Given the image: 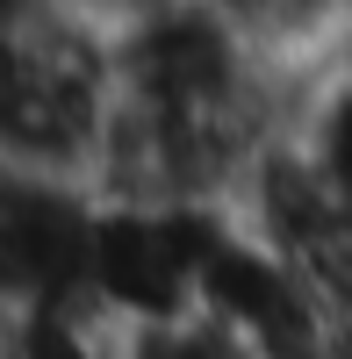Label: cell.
I'll return each instance as SVG.
<instances>
[{"label": "cell", "mask_w": 352, "mask_h": 359, "mask_svg": "<svg viewBox=\"0 0 352 359\" xmlns=\"http://www.w3.org/2000/svg\"><path fill=\"white\" fill-rule=\"evenodd\" d=\"M108 108H115L108 36L36 8L22 36L0 50V165L86 180Z\"/></svg>", "instance_id": "6da1fadb"}, {"label": "cell", "mask_w": 352, "mask_h": 359, "mask_svg": "<svg viewBox=\"0 0 352 359\" xmlns=\"http://www.w3.org/2000/svg\"><path fill=\"white\" fill-rule=\"evenodd\" d=\"M194 309L245 338L259 359H331L338 352V316L324 280L252 237L238 216H223L216 237L194 259Z\"/></svg>", "instance_id": "7a4b0ae2"}, {"label": "cell", "mask_w": 352, "mask_h": 359, "mask_svg": "<svg viewBox=\"0 0 352 359\" xmlns=\"http://www.w3.org/2000/svg\"><path fill=\"white\" fill-rule=\"evenodd\" d=\"M86 216H94L86 180L0 165V302L22 309V302H50V294H79Z\"/></svg>", "instance_id": "3957f363"}, {"label": "cell", "mask_w": 352, "mask_h": 359, "mask_svg": "<svg viewBox=\"0 0 352 359\" xmlns=\"http://www.w3.org/2000/svg\"><path fill=\"white\" fill-rule=\"evenodd\" d=\"M0 359H123V331L79 294H50V302L8 309Z\"/></svg>", "instance_id": "277c9868"}, {"label": "cell", "mask_w": 352, "mask_h": 359, "mask_svg": "<svg viewBox=\"0 0 352 359\" xmlns=\"http://www.w3.org/2000/svg\"><path fill=\"white\" fill-rule=\"evenodd\" d=\"M123 359H259L245 338H230L223 323H209L201 309H180L165 323H137L123 331Z\"/></svg>", "instance_id": "5b68a950"}, {"label": "cell", "mask_w": 352, "mask_h": 359, "mask_svg": "<svg viewBox=\"0 0 352 359\" xmlns=\"http://www.w3.org/2000/svg\"><path fill=\"white\" fill-rule=\"evenodd\" d=\"M36 8H50V15H65V22H86V29H123V22H137V15H151L158 0H36Z\"/></svg>", "instance_id": "8992f818"}, {"label": "cell", "mask_w": 352, "mask_h": 359, "mask_svg": "<svg viewBox=\"0 0 352 359\" xmlns=\"http://www.w3.org/2000/svg\"><path fill=\"white\" fill-rule=\"evenodd\" d=\"M29 15H36V0H0V50L22 36V22H29Z\"/></svg>", "instance_id": "52a82bcc"}]
</instances>
